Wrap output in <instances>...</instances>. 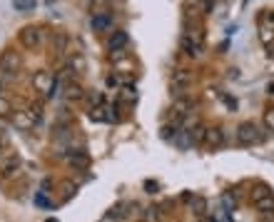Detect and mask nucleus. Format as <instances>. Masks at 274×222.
<instances>
[{
	"label": "nucleus",
	"instance_id": "obj_1",
	"mask_svg": "<svg viewBox=\"0 0 274 222\" xmlns=\"http://www.w3.org/2000/svg\"><path fill=\"white\" fill-rule=\"evenodd\" d=\"M20 70H23V58H20V53L13 50V48H5V50L0 53V78L15 80V78L20 75Z\"/></svg>",
	"mask_w": 274,
	"mask_h": 222
},
{
	"label": "nucleus",
	"instance_id": "obj_2",
	"mask_svg": "<svg viewBox=\"0 0 274 222\" xmlns=\"http://www.w3.org/2000/svg\"><path fill=\"white\" fill-rule=\"evenodd\" d=\"M267 140V135H264V130L257 125V123H242V125L237 127V142L244 145V147H252V145H262Z\"/></svg>",
	"mask_w": 274,
	"mask_h": 222
},
{
	"label": "nucleus",
	"instance_id": "obj_3",
	"mask_svg": "<svg viewBox=\"0 0 274 222\" xmlns=\"http://www.w3.org/2000/svg\"><path fill=\"white\" fill-rule=\"evenodd\" d=\"M180 48L189 58H200L202 50H205V35H202V30L200 28L197 30H187L182 35V40H180Z\"/></svg>",
	"mask_w": 274,
	"mask_h": 222
},
{
	"label": "nucleus",
	"instance_id": "obj_4",
	"mask_svg": "<svg viewBox=\"0 0 274 222\" xmlns=\"http://www.w3.org/2000/svg\"><path fill=\"white\" fill-rule=\"evenodd\" d=\"M192 72L189 70H184V67H177L175 72H172V95L175 97H184V93L189 90V85H192Z\"/></svg>",
	"mask_w": 274,
	"mask_h": 222
},
{
	"label": "nucleus",
	"instance_id": "obj_5",
	"mask_svg": "<svg viewBox=\"0 0 274 222\" xmlns=\"http://www.w3.org/2000/svg\"><path fill=\"white\" fill-rule=\"evenodd\" d=\"M18 38H20V45H23V48L35 50V48H40V43H43V30L35 28V25H25V28H20Z\"/></svg>",
	"mask_w": 274,
	"mask_h": 222
},
{
	"label": "nucleus",
	"instance_id": "obj_6",
	"mask_svg": "<svg viewBox=\"0 0 274 222\" xmlns=\"http://www.w3.org/2000/svg\"><path fill=\"white\" fill-rule=\"evenodd\" d=\"M20 165H23L20 155H18V153H10L8 158L0 160V177H3V180L15 177V175H18V170H20Z\"/></svg>",
	"mask_w": 274,
	"mask_h": 222
},
{
	"label": "nucleus",
	"instance_id": "obj_7",
	"mask_svg": "<svg viewBox=\"0 0 274 222\" xmlns=\"http://www.w3.org/2000/svg\"><path fill=\"white\" fill-rule=\"evenodd\" d=\"M10 120H13L15 130H23V132L32 130V127H35V123H37V118L32 115V110H15V113L10 115Z\"/></svg>",
	"mask_w": 274,
	"mask_h": 222
},
{
	"label": "nucleus",
	"instance_id": "obj_8",
	"mask_svg": "<svg viewBox=\"0 0 274 222\" xmlns=\"http://www.w3.org/2000/svg\"><path fill=\"white\" fill-rule=\"evenodd\" d=\"M53 83H55V78H53V72H48V70H37L35 78H32V88H35L37 93H43V95L50 93Z\"/></svg>",
	"mask_w": 274,
	"mask_h": 222
},
{
	"label": "nucleus",
	"instance_id": "obj_9",
	"mask_svg": "<svg viewBox=\"0 0 274 222\" xmlns=\"http://www.w3.org/2000/svg\"><path fill=\"white\" fill-rule=\"evenodd\" d=\"M127 43H130V35H127L125 30H115L110 38H107V50H110V53L125 50V48H127Z\"/></svg>",
	"mask_w": 274,
	"mask_h": 222
},
{
	"label": "nucleus",
	"instance_id": "obj_10",
	"mask_svg": "<svg viewBox=\"0 0 274 222\" xmlns=\"http://www.w3.org/2000/svg\"><path fill=\"white\" fill-rule=\"evenodd\" d=\"M205 145H207L210 150H214V147H222V145H224V130H222V127H207Z\"/></svg>",
	"mask_w": 274,
	"mask_h": 222
},
{
	"label": "nucleus",
	"instance_id": "obj_11",
	"mask_svg": "<svg viewBox=\"0 0 274 222\" xmlns=\"http://www.w3.org/2000/svg\"><path fill=\"white\" fill-rule=\"evenodd\" d=\"M67 162H70V167H72V170H80V172H85V170L90 167V158H88V153H85V150H75V153H70Z\"/></svg>",
	"mask_w": 274,
	"mask_h": 222
},
{
	"label": "nucleus",
	"instance_id": "obj_12",
	"mask_svg": "<svg viewBox=\"0 0 274 222\" xmlns=\"http://www.w3.org/2000/svg\"><path fill=\"white\" fill-rule=\"evenodd\" d=\"M90 25L95 32H110L112 30V15H110V13H105V15H92Z\"/></svg>",
	"mask_w": 274,
	"mask_h": 222
},
{
	"label": "nucleus",
	"instance_id": "obj_13",
	"mask_svg": "<svg viewBox=\"0 0 274 222\" xmlns=\"http://www.w3.org/2000/svg\"><path fill=\"white\" fill-rule=\"evenodd\" d=\"M53 48H55V53L58 55H70V35L67 32H55V38H53Z\"/></svg>",
	"mask_w": 274,
	"mask_h": 222
},
{
	"label": "nucleus",
	"instance_id": "obj_14",
	"mask_svg": "<svg viewBox=\"0 0 274 222\" xmlns=\"http://www.w3.org/2000/svg\"><path fill=\"white\" fill-rule=\"evenodd\" d=\"M184 130H189L192 145H205V135H207V125L205 123H194L192 127H184Z\"/></svg>",
	"mask_w": 274,
	"mask_h": 222
},
{
	"label": "nucleus",
	"instance_id": "obj_15",
	"mask_svg": "<svg viewBox=\"0 0 274 222\" xmlns=\"http://www.w3.org/2000/svg\"><path fill=\"white\" fill-rule=\"evenodd\" d=\"M85 93H88V90H85L80 83H67V88H65V97H67L70 102H72V100H75V102L85 100Z\"/></svg>",
	"mask_w": 274,
	"mask_h": 222
},
{
	"label": "nucleus",
	"instance_id": "obj_16",
	"mask_svg": "<svg viewBox=\"0 0 274 222\" xmlns=\"http://www.w3.org/2000/svg\"><path fill=\"white\" fill-rule=\"evenodd\" d=\"M254 210H257V212H272L274 210V192L262 195L259 200H254Z\"/></svg>",
	"mask_w": 274,
	"mask_h": 222
},
{
	"label": "nucleus",
	"instance_id": "obj_17",
	"mask_svg": "<svg viewBox=\"0 0 274 222\" xmlns=\"http://www.w3.org/2000/svg\"><path fill=\"white\" fill-rule=\"evenodd\" d=\"M189 210H192L197 217H202V215L207 212V200H205V197H200V195H194V197H192V202H189Z\"/></svg>",
	"mask_w": 274,
	"mask_h": 222
},
{
	"label": "nucleus",
	"instance_id": "obj_18",
	"mask_svg": "<svg viewBox=\"0 0 274 222\" xmlns=\"http://www.w3.org/2000/svg\"><path fill=\"white\" fill-rule=\"evenodd\" d=\"M222 207H224L227 215H232V212L237 210V200H234L232 192H224V195H222Z\"/></svg>",
	"mask_w": 274,
	"mask_h": 222
},
{
	"label": "nucleus",
	"instance_id": "obj_19",
	"mask_svg": "<svg viewBox=\"0 0 274 222\" xmlns=\"http://www.w3.org/2000/svg\"><path fill=\"white\" fill-rule=\"evenodd\" d=\"M90 13L92 15H105V13H110L107 0H90Z\"/></svg>",
	"mask_w": 274,
	"mask_h": 222
},
{
	"label": "nucleus",
	"instance_id": "obj_20",
	"mask_svg": "<svg viewBox=\"0 0 274 222\" xmlns=\"http://www.w3.org/2000/svg\"><path fill=\"white\" fill-rule=\"evenodd\" d=\"M13 8L18 13H30V10H35V0H13Z\"/></svg>",
	"mask_w": 274,
	"mask_h": 222
},
{
	"label": "nucleus",
	"instance_id": "obj_21",
	"mask_svg": "<svg viewBox=\"0 0 274 222\" xmlns=\"http://www.w3.org/2000/svg\"><path fill=\"white\" fill-rule=\"evenodd\" d=\"M262 123H264V130H267V132H274V107H267V110H264Z\"/></svg>",
	"mask_w": 274,
	"mask_h": 222
},
{
	"label": "nucleus",
	"instance_id": "obj_22",
	"mask_svg": "<svg viewBox=\"0 0 274 222\" xmlns=\"http://www.w3.org/2000/svg\"><path fill=\"white\" fill-rule=\"evenodd\" d=\"M259 40L264 43V45H272V40H274V28H259Z\"/></svg>",
	"mask_w": 274,
	"mask_h": 222
},
{
	"label": "nucleus",
	"instance_id": "obj_23",
	"mask_svg": "<svg viewBox=\"0 0 274 222\" xmlns=\"http://www.w3.org/2000/svg\"><path fill=\"white\" fill-rule=\"evenodd\" d=\"M259 25H264V28H274V10H264V13L259 15Z\"/></svg>",
	"mask_w": 274,
	"mask_h": 222
},
{
	"label": "nucleus",
	"instance_id": "obj_24",
	"mask_svg": "<svg viewBox=\"0 0 274 222\" xmlns=\"http://www.w3.org/2000/svg\"><path fill=\"white\" fill-rule=\"evenodd\" d=\"M8 155H10V140H8V135L0 132V160L8 158Z\"/></svg>",
	"mask_w": 274,
	"mask_h": 222
},
{
	"label": "nucleus",
	"instance_id": "obj_25",
	"mask_svg": "<svg viewBox=\"0 0 274 222\" xmlns=\"http://www.w3.org/2000/svg\"><path fill=\"white\" fill-rule=\"evenodd\" d=\"M60 190H62V202H65V200H70V197L77 192V185H72V182H62Z\"/></svg>",
	"mask_w": 274,
	"mask_h": 222
},
{
	"label": "nucleus",
	"instance_id": "obj_26",
	"mask_svg": "<svg viewBox=\"0 0 274 222\" xmlns=\"http://www.w3.org/2000/svg\"><path fill=\"white\" fill-rule=\"evenodd\" d=\"M10 115H13V105H10V100L0 97V118H10Z\"/></svg>",
	"mask_w": 274,
	"mask_h": 222
},
{
	"label": "nucleus",
	"instance_id": "obj_27",
	"mask_svg": "<svg viewBox=\"0 0 274 222\" xmlns=\"http://www.w3.org/2000/svg\"><path fill=\"white\" fill-rule=\"evenodd\" d=\"M269 192H272V188H269V185H257V188L252 190V202H254V200H259L262 195H269Z\"/></svg>",
	"mask_w": 274,
	"mask_h": 222
},
{
	"label": "nucleus",
	"instance_id": "obj_28",
	"mask_svg": "<svg viewBox=\"0 0 274 222\" xmlns=\"http://www.w3.org/2000/svg\"><path fill=\"white\" fill-rule=\"evenodd\" d=\"M120 100H125V102H135V100H137V93H135L132 88H122Z\"/></svg>",
	"mask_w": 274,
	"mask_h": 222
},
{
	"label": "nucleus",
	"instance_id": "obj_29",
	"mask_svg": "<svg viewBox=\"0 0 274 222\" xmlns=\"http://www.w3.org/2000/svg\"><path fill=\"white\" fill-rule=\"evenodd\" d=\"M85 100L90 102V107H95V105H102L105 97H102V93H95V95H92V93H85Z\"/></svg>",
	"mask_w": 274,
	"mask_h": 222
},
{
	"label": "nucleus",
	"instance_id": "obj_30",
	"mask_svg": "<svg viewBox=\"0 0 274 222\" xmlns=\"http://www.w3.org/2000/svg\"><path fill=\"white\" fill-rule=\"evenodd\" d=\"M222 100H224V105H227L229 110H237V100H234V97H229V95L222 93Z\"/></svg>",
	"mask_w": 274,
	"mask_h": 222
},
{
	"label": "nucleus",
	"instance_id": "obj_31",
	"mask_svg": "<svg viewBox=\"0 0 274 222\" xmlns=\"http://www.w3.org/2000/svg\"><path fill=\"white\" fill-rule=\"evenodd\" d=\"M259 222H274V210H272V212H262Z\"/></svg>",
	"mask_w": 274,
	"mask_h": 222
},
{
	"label": "nucleus",
	"instance_id": "obj_32",
	"mask_svg": "<svg viewBox=\"0 0 274 222\" xmlns=\"http://www.w3.org/2000/svg\"><path fill=\"white\" fill-rule=\"evenodd\" d=\"M145 190H150V192H157V182H152V180H147V182H145Z\"/></svg>",
	"mask_w": 274,
	"mask_h": 222
},
{
	"label": "nucleus",
	"instance_id": "obj_33",
	"mask_svg": "<svg viewBox=\"0 0 274 222\" xmlns=\"http://www.w3.org/2000/svg\"><path fill=\"white\" fill-rule=\"evenodd\" d=\"M267 58H269V60H274V48H272V45H267Z\"/></svg>",
	"mask_w": 274,
	"mask_h": 222
},
{
	"label": "nucleus",
	"instance_id": "obj_34",
	"mask_svg": "<svg viewBox=\"0 0 274 222\" xmlns=\"http://www.w3.org/2000/svg\"><path fill=\"white\" fill-rule=\"evenodd\" d=\"M197 222H217V220H214V217H207V215H202Z\"/></svg>",
	"mask_w": 274,
	"mask_h": 222
},
{
	"label": "nucleus",
	"instance_id": "obj_35",
	"mask_svg": "<svg viewBox=\"0 0 274 222\" xmlns=\"http://www.w3.org/2000/svg\"><path fill=\"white\" fill-rule=\"evenodd\" d=\"M267 95H274V80L269 83V85H267Z\"/></svg>",
	"mask_w": 274,
	"mask_h": 222
},
{
	"label": "nucleus",
	"instance_id": "obj_36",
	"mask_svg": "<svg viewBox=\"0 0 274 222\" xmlns=\"http://www.w3.org/2000/svg\"><path fill=\"white\" fill-rule=\"evenodd\" d=\"M194 3H200V5H205V3H210V0H194Z\"/></svg>",
	"mask_w": 274,
	"mask_h": 222
},
{
	"label": "nucleus",
	"instance_id": "obj_37",
	"mask_svg": "<svg viewBox=\"0 0 274 222\" xmlns=\"http://www.w3.org/2000/svg\"><path fill=\"white\" fill-rule=\"evenodd\" d=\"M45 222H58V220H55V217H48V220H45Z\"/></svg>",
	"mask_w": 274,
	"mask_h": 222
},
{
	"label": "nucleus",
	"instance_id": "obj_38",
	"mask_svg": "<svg viewBox=\"0 0 274 222\" xmlns=\"http://www.w3.org/2000/svg\"><path fill=\"white\" fill-rule=\"evenodd\" d=\"M0 93H3V80H0ZM0 97H3V95H0Z\"/></svg>",
	"mask_w": 274,
	"mask_h": 222
}]
</instances>
